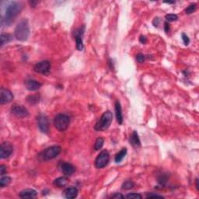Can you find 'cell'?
<instances>
[{
  "mask_svg": "<svg viewBox=\"0 0 199 199\" xmlns=\"http://www.w3.org/2000/svg\"><path fill=\"white\" fill-rule=\"evenodd\" d=\"M110 161V154L107 150H103L99 153L95 159V166L97 169H102L108 164Z\"/></svg>",
  "mask_w": 199,
  "mask_h": 199,
  "instance_id": "8992f818",
  "label": "cell"
},
{
  "mask_svg": "<svg viewBox=\"0 0 199 199\" xmlns=\"http://www.w3.org/2000/svg\"><path fill=\"white\" fill-rule=\"evenodd\" d=\"M197 9V5L194 3V4H191L187 8L185 9V13L186 14H191V13H195V10Z\"/></svg>",
  "mask_w": 199,
  "mask_h": 199,
  "instance_id": "484cf974",
  "label": "cell"
},
{
  "mask_svg": "<svg viewBox=\"0 0 199 199\" xmlns=\"http://www.w3.org/2000/svg\"><path fill=\"white\" fill-rule=\"evenodd\" d=\"M165 2V3H167V4H174V3H175V2Z\"/></svg>",
  "mask_w": 199,
  "mask_h": 199,
  "instance_id": "ab89813d",
  "label": "cell"
},
{
  "mask_svg": "<svg viewBox=\"0 0 199 199\" xmlns=\"http://www.w3.org/2000/svg\"><path fill=\"white\" fill-rule=\"evenodd\" d=\"M115 114L116 118H117V122L119 124H123V114H122V105L118 101L115 102Z\"/></svg>",
  "mask_w": 199,
  "mask_h": 199,
  "instance_id": "2e32d148",
  "label": "cell"
},
{
  "mask_svg": "<svg viewBox=\"0 0 199 199\" xmlns=\"http://www.w3.org/2000/svg\"><path fill=\"white\" fill-rule=\"evenodd\" d=\"M125 198L128 199H141L143 198V196L137 193H131L126 195Z\"/></svg>",
  "mask_w": 199,
  "mask_h": 199,
  "instance_id": "4316f807",
  "label": "cell"
},
{
  "mask_svg": "<svg viewBox=\"0 0 199 199\" xmlns=\"http://www.w3.org/2000/svg\"><path fill=\"white\" fill-rule=\"evenodd\" d=\"M103 143H104V139L101 137H99L95 142L94 144V150L95 151H98L100 149H102V147L103 146Z\"/></svg>",
  "mask_w": 199,
  "mask_h": 199,
  "instance_id": "7402d4cb",
  "label": "cell"
},
{
  "mask_svg": "<svg viewBox=\"0 0 199 199\" xmlns=\"http://www.w3.org/2000/svg\"><path fill=\"white\" fill-rule=\"evenodd\" d=\"M25 86L30 91H36L39 90L41 86V83L38 82L37 80H29L25 81Z\"/></svg>",
  "mask_w": 199,
  "mask_h": 199,
  "instance_id": "5bb4252c",
  "label": "cell"
},
{
  "mask_svg": "<svg viewBox=\"0 0 199 199\" xmlns=\"http://www.w3.org/2000/svg\"><path fill=\"white\" fill-rule=\"evenodd\" d=\"M11 112L13 114H14L17 117H26L29 116V112L27 109L23 105L20 104H13V107H11Z\"/></svg>",
  "mask_w": 199,
  "mask_h": 199,
  "instance_id": "30bf717a",
  "label": "cell"
},
{
  "mask_svg": "<svg viewBox=\"0 0 199 199\" xmlns=\"http://www.w3.org/2000/svg\"><path fill=\"white\" fill-rule=\"evenodd\" d=\"M153 25L155 26V27H158V25H159V18H158V17H156V18H155V19L153 20Z\"/></svg>",
  "mask_w": 199,
  "mask_h": 199,
  "instance_id": "8d00e7d4",
  "label": "cell"
},
{
  "mask_svg": "<svg viewBox=\"0 0 199 199\" xmlns=\"http://www.w3.org/2000/svg\"><path fill=\"white\" fill-rule=\"evenodd\" d=\"M129 142H130V144L133 147L138 148V147L141 146L140 139H139V137H138V135L137 133V132H135V131L133 132V133H132V135L130 136Z\"/></svg>",
  "mask_w": 199,
  "mask_h": 199,
  "instance_id": "e0dca14e",
  "label": "cell"
},
{
  "mask_svg": "<svg viewBox=\"0 0 199 199\" xmlns=\"http://www.w3.org/2000/svg\"><path fill=\"white\" fill-rule=\"evenodd\" d=\"M19 196L21 198H35L38 196V192L34 189H25V190H23L20 193Z\"/></svg>",
  "mask_w": 199,
  "mask_h": 199,
  "instance_id": "4fadbf2b",
  "label": "cell"
},
{
  "mask_svg": "<svg viewBox=\"0 0 199 199\" xmlns=\"http://www.w3.org/2000/svg\"><path fill=\"white\" fill-rule=\"evenodd\" d=\"M38 2H37V1H31V2H30V6L33 7H34L36 6V5L38 4Z\"/></svg>",
  "mask_w": 199,
  "mask_h": 199,
  "instance_id": "74e56055",
  "label": "cell"
},
{
  "mask_svg": "<svg viewBox=\"0 0 199 199\" xmlns=\"http://www.w3.org/2000/svg\"><path fill=\"white\" fill-rule=\"evenodd\" d=\"M135 187V183L132 180H127L125 182L123 183L122 188L123 190H130Z\"/></svg>",
  "mask_w": 199,
  "mask_h": 199,
  "instance_id": "d4e9b609",
  "label": "cell"
},
{
  "mask_svg": "<svg viewBox=\"0 0 199 199\" xmlns=\"http://www.w3.org/2000/svg\"><path fill=\"white\" fill-rule=\"evenodd\" d=\"M181 37H182V40L183 41H184V44H185V45H188L189 43H190V39H189V38L187 37V35L185 34V33H183Z\"/></svg>",
  "mask_w": 199,
  "mask_h": 199,
  "instance_id": "f546056e",
  "label": "cell"
},
{
  "mask_svg": "<svg viewBox=\"0 0 199 199\" xmlns=\"http://www.w3.org/2000/svg\"><path fill=\"white\" fill-rule=\"evenodd\" d=\"M164 30H165L166 33H168L170 30V24L167 22H166L165 25H164Z\"/></svg>",
  "mask_w": 199,
  "mask_h": 199,
  "instance_id": "d590c367",
  "label": "cell"
},
{
  "mask_svg": "<svg viewBox=\"0 0 199 199\" xmlns=\"http://www.w3.org/2000/svg\"><path fill=\"white\" fill-rule=\"evenodd\" d=\"M59 169L61 170L65 176H71L76 171V168L73 165H72L69 163H65V162H62L59 164Z\"/></svg>",
  "mask_w": 199,
  "mask_h": 199,
  "instance_id": "7c38bea8",
  "label": "cell"
},
{
  "mask_svg": "<svg viewBox=\"0 0 199 199\" xmlns=\"http://www.w3.org/2000/svg\"><path fill=\"white\" fill-rule=\"evenodd\" d=\"M68 180L65 177H58L53 181V185L58 187H63L66 186Z\"/></svg>",
  "mask_w": 199,
  "mask_h": 199,
  "instance_id": "ac0fdd59",
  "label": "cell"
},
{
  "mask_svg": "<svg viewBox=\"0 0 199 199\" xmlns=\"http://www.w3.org/2000/svg\"><path fill=\"white\" fill-rule=\"evenodd\" d=\"M139 41L142 43V44H145L147 41V39L145 37V36H140V38H139Z\"/></svg>",
  "mask_w": 199,
  "mask_h": 199,
  "instance_id": "e575fe53",
  "label": "cell"
},
{
  "mask_svg": "<svg viewBox=\"0 0 199 199\" xmlns=\"http://www.w3.org/2000/svg\"><path fill=\"white\" fill-rule=\"evenodd\" d=\"M11 179L10 177L8 176H4L2 177L1 179H0V187H7L9 184L11 183Z\"/></svg>",
  "mask_w": 199,
  "mask_h": 199,
  "instance_id": "44dd1931",
  "label": "cell"
},
{
  "mask_svg": "<svg viewBox=\"0 0 199 199\" xmlns=\"http://www.w3.org/2000/svg\"><path fill=\"white\" fill-rule=\"evenodd\" d=\"M147 198H164V197L162 195H156V194H154V193H149L146 195Z\"/></svg>",
  "mask_w": 199,
  "mask_h": 199,
  "instance_id": "4dcf8cb0",
  "label": "cell"
},
{
  "mask_svg": "<svg viewBox=\"0 0 199 199\" xmlns=\"http://www.w3.org/2000/svg\"><path fill=\"white\" fill-rule=\"evenodd\" d=\"M165 18H166V20L168 21V22H174V21H176L178 20V17H177V15H176V14L166 15Z\"/></svg>",
  "mask_w": 199,
  "mask_h": 199,
  "instance_id": "83f0119b",
  "label": "cell"
},
{
  "mask_svg": "<svg viewBox=\"0 0 199 199\" xmlns=\"http://www.w3.org/2000/svg\"><path fill=\"white\" fill-rule=\"evenodd\" d=\"M13 100V95L10 90L2 87L0 90V103L5 104V103H10Z\"/></svg>",
  "mask_w": 199,
  "mask_h": 199,
  "instance_id": "8fae6325",
  "label": "cell"
},
{
  "mask_svg": "<svg viewBox=\"0 0 199 199\" xmlns=\"http://www.w3.org/2000/svg\"><path fill=\"white\" fill-rule=\"evenodd\" d=\"M127 152L128 151H127V149H126V148H123L121 151L118 152V153L116 154L115 158H114V161H115V163H117V164L121 163V162L123 160L124 158L125 157L126 154H127Z\"/></svg>",
  "mask_w": 199,
  "mask_h": 199,
  "instance_id": "d6986e66",
  "label": "cell"
},
{
  "mask_svg": "<svg viewBox=\"0 0 199 199\" xmlns=\"http://www.w3.org/2000/svg\"><path fill=\"white\" fill-rule=\"evenodd\" d=\"M62 148L59 145H52L39 153L38 156V159L41 162L48 161L56 158L60 154Z\"/></svg>",
  "mask_w": 199,
  "mask_h": 199,
  "instance_id": "3957f363",
  "label": "cell"
},
{
  "mask_svg": "<svg viewBox=\"0 0 199 199\" xmlns=\"http://www.w3.org/2000/svg\"><path fill=\"white\" fill-rule=\"evenodd\" d=\"M0 40H1V46H3L5 44H7L13 40V36L9 34H3L0 36Z\"/></svg>",
  "mask_w": 199,
  "mask_h": 199,
  "instance_id": "ffe728a7",
  "label": "cell"
},
{
  "mask_svg": "<svg viewBox=\"0 0 199 199\" xmlns=\"http://www.w3.org/2000/svg\"><path fill=\"white\" fill-rule=\"evenodd\" d=\"M13 152V146L9 142H4L1 145L0 149V157L1 159H7L9 157Z\"/></svg>",
  "mask_w": 199,
  "mask_h": 199,
  "instance_id": "9c48e42d",
  "label": "cell"
},
{
  "mask_svg": "<svg viewBox=\"0 0 199 199\" xmlns=\"http://www.w3.org/2000/svg\"><path fill=\"white\" fill-rule=\"evenodd\" d=\"M70 124V117L65 114H59L55 116L54 124L56 129L59 132H65L69 128Z\"/></svg>",
  "mask_w": 199,
  "mask_h": 199,
  "instance_id": "5b68a950",
  "label": "cell"
},
{
  "mask_svg": "<svg viewBox=\"0 0 199 199\" xmlns=\"http://www.w3.org/2000/svg\"><path fill=\"white\" fill-rule=\"evenodd\" d=\"M195 186H196V188H197L198 191H199V185H198V179L196 178L195 180Z\"/></svg>",
  "mask_w": 199,
  "mask_h": 199,
  "instance_id": "f35d334b",
  "label": "cell"
},
{
  "mask_svg": "<svg viewBox=\"0 0 199 199\" xmlns=\"http://www.w3.org/2000/svg\"><path fill=\"white\" fill-rule=\"evenodd\" d=\"M23 9V5L20 2H11L7 5L5 11V17L2 19V24L10 26L13 23L15 18L21 13Z\"/></svg>",
  "mask_w": 199,
  "mask_h": 199,
  "instance_id": "6da1fadb",
  "label": "cell"
},
{
  "mask_svg": "<svg viewBox=\"0 0 199 199\" xmlns=\"http://www.w3.org/2000/svg\"><path fill=\"white\" fill-rule=\"evenodd\" d=\"M111 198H124V196L121 194V193H114V195H111Z\"/></svg>",
  "mask_w": 199,
  "mask_h": 199,
  "instance_id": "836d02e7",
  "label": "cell"
},
{
  "mask_svg": "<svg viewBox=\"0 0 199 199\" xmlns=\"http://www.w3.org/2000/svg\"><path fill=\"white\" fill-rule=\"evenodd\" d=\"M51 67V65L50 62L44 60V61H41L40 62L37 63L34 66V70L37 73L46 75V74H48L50 72Z\"/></svg>",
  "mask_w": 199,
  "mask_h": 199,
  "instance_id": "52a82bcc",
  "label": "cell"
},
{
  "mask_svg": "<svg viewBox=\"0 0 199 199\" xmlns=\"http://www.w3.org/2000/svg\"><path fill=\"white\" fill-rule=\"evenodd\" d=\"M15 38L20 41H25L30 35L29 23L27 19H23L17 25L14 30Z\"/></svg>",
  "mask_w": 199,
  "mask_h": 199,
  "instance_id": "7a4b0ae2",
  "label": "cell"
},
{
  "mask_svg": "<svg viewBox=\"0 0 199 199\" xmlns=\"http://www.w3.org/2000/svg\"><path fill=\"white\" fill-rule=\"evenodd\" d=\"M136 61L139 63H143L145 61V55L143 54H138L136 55Z\"/></svg>",
  "mask_w": 199,
  "mask_h": 199,
  "instance_id": "d6a6232c",
  "label": "cell"
},
{
  "mask_svg": "<svg viewBox=\"0 0 199 199\" xmlns=\"http://www.w3.org/2000/svg\"><path fill=\"white\" fill-rule=\"evenodd\" d=\"M113 121V114L110 111H105L101 115V118L95 124L94 129L96 132H103L106 131L111 126V124Z\"/></svg>",
  "mask_w": 199,
  "mask_h": 199,
  "instance_id": "277c9868",
  "label": "cell"
},
{
  "mask_svg": "<svg viewBox=\"0 0 199 199\" xmlns=\"http://www.w3.org/2000/svg\"><path fill=\"white\" fill-rule=\"evenodd\" d=\"M7 167L6 165H1L0 166V175L3 176L4 174H7Z\"/></svg>",
  "mask_w": 199,
  "mask_h": 199,
  "instance_id": "1f68e13d",
  "label": "cell"
},
{
  "mask_svg": "<svg viewBox=\"0 0 199 199\" xmlns=\"http://www.w3.org/2000/svg\"><path fill=\"white\" fill-rule=\"evenodd\" d=\"M76 48L79 51H82L84 48L83 42H82V38L81 35H76Z\"/></svg>",
  "mask_w": 199,
  "mask_h": 199,
  "instance_id": "cb8c5ba5",
  "label": "cell"
},
{
  "mask_svg": "<svg viewBox=\"0 0 199 199\" xmlns=\"http://www.w3.org/2000/svg\"><path fill=\"white\" fill-rule=\"evenodd\" d=\"M27 102L30 104L34 105L39 102L40 96H38V95H31V96H28L27 98Z\"/></svg>",
  "mask_w": 199,
  "mask_h": 199,
  "instance_id": "603a6c76",
  "label": "cell"
},
{
  "mask_svg": "<svg viewBox=\"0 0 199 199\" xmlns=\"http://www.w3.org/2000/svg\"><path fill=\"white\" fill-rule=\"evenodd\" d=\"M158 181H159V184L164 185L166 183V181H167V177H166V175H161V176L158 178Z\"/></svg>",
  "mask_w": 199,
  "mask_h": 199,
  "instance_id": "f1b7e54d",
  "label": "cell"
},
{
  "mask_svg": "<svg viewBox=\"0 0 199 199\" xmlns=\"http://www.w3.org/2000/svg\"><path fill=\"white\" fill-rule=\"evenodd\" d=\"M37 122L41 132L44 134H48L49 132V122H48V117L42 114H39L37 117Z\"/></svg>",
  "mask_w": 199,
  "mask_h": 199,
  "instance_id": "ba28073f",
  "label": "cell"
},
{
  "mask_svg": "<svg viewBox=\"0 0 199 199\" xmlns=\"http://www.w3.org/2000/svg\"><path fill=\"white\" fill-rule=\"evenodd\" d=\"M79 191L76 187H69L64 191V195L68 199L76 198L78 196Z\"/></svg>",
  "mask_w": 199,
  "mask_h": 199,
  "instance_id": "9a60e30c",
  "label": "cell"
}]
</instances>
